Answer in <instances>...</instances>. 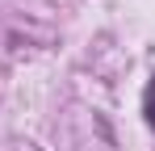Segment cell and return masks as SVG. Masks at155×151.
<instances>
[{"instance_id":"cell-1","label":"cell","mask_w":155,"mask_h":151,"mask_svg":"<svg viewBox=\"0 0 155 151\" xmlns=\"http://www.w3.org/2000/svg\"><path fill=\"white\" fill-rule=\"evenodd\" d=\"M147 122L155 126V80L147 84Z\"/></svg>"}]
</instances>
